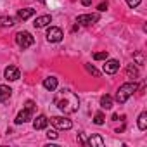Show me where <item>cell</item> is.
I'll use <instances>...</instances> for the list:
<instances>
[{"label":"cell","instance_id":"obj_1","mask_svg":"<svg viewBox=\"0 0 147 147\" xmlns=\"http://www.w3.org/2000/svg\"><path fill=\"white\" fill-rule=\"evenodd\" d=\"M54 104L57 106L59 111H62L64 114H73L80 109V99L75 92H71L67 88H62L61 92L55 94L54 97Z\"/></svg>","mask_w":147,"mask_h":147},{"label":"cell","instance_id":"obj_2","mask_svg":"<svg viewBox=\"0 0 147 147\" xmlns=\"http://www.w3.org/2000/svg\"><path fill=\"white\" fill-rule=\"evenodd\" d=\"M137 88H138V85H137L135 80H133V82H128V83H123V85L118 88V92H116V102L125 104V102L137 92Z\"/></svg>","mask_w":147,"mask_h":147},{"label":"cell","instance_id":"obj_3","mask_svg":"<svg viewBox=\"0 0 147 147\" xmlns=\"http://www.w3.org/2000/svg\"><path fill=\"white\" fill-rule=\"evenodd\" d=\"M33 111H35V102H33V100H26L24 109L16 116L14 123H16V125H23V123L31 121V119H33Z\"/></svg>","mask_w":147,"mask_h":147},{"label":"cell","instance_id":"obj_4","mask_svg":"<svg viewBox=\"0 0 147 147\" xmlns=\"http://www.w3.org/2000/svg\"><path fill=\"white\" fill-rule=\"evenodd\" d=\"M16 43L24 50V49H28V47H31L35 43V38H33V35L30 31H19L16 35Z\"/></svg>","mask_w":147,"mask_h":147},{"label":"cell","instance_id":"obj_5","mask_svg":"<svg viewBox=\"0 0 147 147\" xmlns=\"http://www.w3.org/2000/svg\"><path fill=\"white\" fill-rule=\"evenodd\" d=\"M50 123L57 130H71L73 128V121L64 118V116H54V118H50Z\"/></svg>","mask_w":147,"mask_h":147},{"label":"cell","instance_id":"obj_6","mask_svg":"<svg viewBox=\"0 0 147 147\" xmlns=\"http://www.w3.org/2000/svg\"><path fill=\"white\" fill-rule=\"evenodd\" d=\"M62 38H64V33H62L61 28L50 26V28L47 30V40H49L50 43H59V42H62Z\"/></svg>","mask_w":147,"mask_h":147},{"label":"cell","instance_id":"obj_7","mask_svg":"<svg viewBox=\"0 0 147 147\" xmlns=\"http://www.w3.org/2000/svg\"><path fill=\"white\" fill-rule=\"evenodd\" d=\"M99 21V14L95 12V14H80L78 18H76V23L78 24H85V26H88V24H94V23H97Z\"/></svg>","mask_w":147,"mask_h":147},{"label":"cell","instance_id":"obj_8","mask_svg":"<svg viewBox=\"0 0 147 147\" xmlns=\"http://www.w3.org/2000/svg\"><path fill=\"white\" fill-rule=\"evenodd\" d=\"M118 69H119V61L107 57L104 62V73L106 75H114V73H118Z\"/></svg>","mask_w":147,"mask_h":147},{"label":"cell","instance_id":"obj_9","mask_svg":"<svg viewBox=\"0 0 147 147\" xmlns=\"http://www.w3.org/2000/svg\"><path fill=\"white\" fill-rule=\"evenodd\" d=\"M4 76H5V80H9V82H16V80H19L21 73H19V69H18L16 66H9V67H5V71H4Z\"/></svg>","mask_w":147,"mask_h":147},{"label":"cell","instance_id":"obj_10","mask_svg":"<svg viewBox=\"0 0 147 147\" xmlns=\"http://www.w3.org/2000/svg\"><path fill=\"white\" fill-rule=\"evenodd\" d=\"M50 23H52V16H50V14H43V16H38V18L35 19L33 26H35L36 30H40V28H45V26H49Z\"/></svg>","mask_w":147,"mask_h":147},{"label":"cell","instance_id":"obj_11","mask_svg":"<svg viewBox=\"0 0 147 147\" xmlns=\"http://www.w3.org/2000/svg\"><path fill=\"white\" fill-rule=\"evenodd\" d=\"M47 125H49V118H47L45 114H40V116H36V118L33 119V128H35V130H45Z\"/></svg>","mask_w":147,"mask_h":147},{"label":"cell","instance_id":"obj_12","mask_svg":"<svg viewBox=\"0 0 147 147\" xmlns=\"http://www.w3.org/2000/svg\"><path fill=\"white\" fill-rule=\"evenodd\" d=\"M85 145H87V147H104V138L95 133V135H92L90 138H87Z\"/></svg>","mask_w":147,"mask_h":147},{"label":"cell","instance_id":"obj_13","mask_svg":"<svg viewBox=\"0 0 147 147\" xmlns=\"http://www.w3.org/2000/svg\"><path fill=\"white\" fill-rule=\"evenodd\" d=\"M12 95V88L9 85H0V102H7Z\"/></svg>","mask_w":147,"mask_h":147},{"label":"cell","instance_id":"obj_14","mask_svg":"<svg viewBox=\"0 0 147 147\" xmlns=\"http://www.w3.org/2000/svg\"><path fill=\"white\" fill-rule=\"evenodd\" d=\"M43 88L49 90V92H55L57 90V78H54V76L45 78L43 80Z\"/></svg>","mask_w":147,"mask_h":147},{"label":"cell","instance_id":"obj_15","mask_svg":"<svg viewBox=\"0 0 147 147\" xmlns=\"http://www.w3.org/2000/svg\"><path fill=\"white\" fill-rule=\"evenodd\" d=\"M31 16H35V9H31V7L19 9V12H18V19H21V21H26V19H30Z\"/></svg>","mask_w":147,"mask_h":147},{"label":"cell","instance_id":"obj_16","mask_svg":"<svg viewBox=\"0 0 147 147\" xmlns=\"http://www.w3.org/2000/svg\"><path fill=\"white\" fill-rule=\"evenodd\" d=\"M126 76H128V78H131V80H137V78L140 76V73H138V69H137L135 62L126 66Z\"/></svg>","mask_w":147,"mask_h":147},{"label":"cell","instance_id":"obj_17","mask_svg":"<svg viewBox=\"0 0 147 147\" xmlns=\"http://www.w3.org/2000/svg\"><path fill=\"white\" fill-rule=\"evenodd\" d=\"M16 24V19L12 16H0V28H11Z\"/></svg>","mask_w":147,"mask_h":147},{"label":"cell","instance_id":"obj_18","mask_svg":"<svg viewBox=\"0 0 147 147\" xmlns=\"http://www.w3.org/2000/svg\"><path fill=\"white\" fill-rule=\"evenodd\" d=\"M100 107H102V109H111V107H113V97L107 95V94L102 95V97H100Z\"/></svg>","mask_w":147,"mask_h":147},{"label":"cell","instance_id":"obj_19","mask_svg":"<svg viewBox=\"0 0 147 147\" xmlns=\"http://www.w3.org/2000/svg\"><path fill=\"white\" fill-rule=\"evenodd\" d=\"M147 128V113H140L138 116V130H145Z\"/></svg>","mask_w":147,"mask_h":147},{"label":"cell","instance_id":"obj_20","mask_svg":"<svg viewBox=\"0 0 147 147\" xmlns=\"http://www.w3.org/2000/svg\"><path fill=\"white\" fill-rule=\"evenodd\" d=\"M107 57H109V54H107L106 50H102V52H95V54H94V59H95V61H106Z\"/></svg>","mask_w":147,"mask_h":147},{"label":"cell","instance_id":"obj_21","mask_svg":"<svg viewBox=\"0 0 147 147\" xmlns=\"http://www.w3.org/2000/svg\"><path fill=\"white\" fill-rule=\"evenodd\" d=\"M94 123H95V125H99V126H100V125H104V123H106L104 114H102V113H97V114L94 116Z\"/></svg>","mask_w":147,"mask_h":147},{"label":"cell","instance_id":"obj_22","mask_svg":"<svg viewBox=\"0 0 147 147\" xmlns=\"http://www.w3.org/2000/svg\"><path fill=\"white\" fill-rule=\"evenodd\" d=\"M85 69L90 73V75H94V76H99V75H100V73L95 69V66H92V64H85Z\"/></svg>","mask_w":147,"mask_h":147},{"label":"cell","instance_id":"obj_23","mask_svg":"<svg viewBox=\"0 0 147 147\" xmlns=\"http://www.w3.org/2000/svg\"><path fill=\"white\" fill-rule=\"evenodd\" d=\"M140 2H142V0H126V5H128L130 9H135V7L140 5Z\"/></svg>","mask_w":147,"mask_h":147},{"label":"cell","instance_id":"obj_24","mask_svg":"<svg viewBox=\"0 0 147 147\" xmlns=\"http://www.w3.org/2000/svg\"><path fill=\"white\" fill-rule=\"evenodd\" d=\"M133 59H135V62L137 64H144V55H142V52H135V55H133Z\"/></svg>","mask_w":147,"mask_h":147},{"label":"cell","instance_id":"obj_25","mask_svg":"<svg viewBox=\"0 0 147 147\" xmlns=\"http://www.w3.org/2000/svg\"><path fill=\"white\" fill-rule=\"evenodd\" d=\"M59 137V133L55 131V130H47V138H50V140H55Z\"/></svg>","mask_w":147,"mask_h":147},{"label":"cell","instance_id":"obj_26","mask_svg":"<svg viewBox=\"0 0 147 147\" xmlns=\"http://www.w3.org/2000/svg\"><path fill=\"white\" fill-rule=\"evenodd\" d=\"M107 7H109V4H107V2H102V4H99L97 9H99L100 12H104V11H107Z\"/></svg>","mask_w":147,"mask_h":147},{"label":"cell","instance_id":"obj_27","mask_svg":"<svg viewBox=\"0 0 147 147\" xmlns=\"http://www.w3.org/2000/svg\"><path fill=\"white\" fill-rule=\"evenodd\" d=\"M92 4V0H82V5H85V7H88Z\"/></svg>","mask_w":147,"mask_h":147},{"label":"cell","instance_id":"obj_28","mask_svg":"<svg viewBox=\"0 0 147 147\" xmlns=\"http://www.w3.org/2000/svg\"><path fill=\"white\" fill-rule=\"evenodd\" d=\"M38 2H42V4H45V2H47V0H38Z\"/></svg>","mask_w":147,"mask_h":147}]
</instances>
